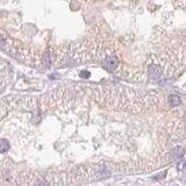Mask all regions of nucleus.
Wrapping results in <instances>:
<instances>
[{
	"instance_id": "7",
	"label": "nucleus",
	"mask_w": 186,
	"mask_h": 186,
	"mask_svg": "<svg viewBox=\"0 0 186 186\" xmlns=\"http://www.w3.org/2000/svg\"><path fill=\"white\" fill-rule=\"evenodd\" d=\"M185 164H186V160H185V162H183V163H180L179 165H178V169H179V170H183V169H184V166H185Z\"/></svg>"
},
{
	"instance_id": "5",
	"label": "nucleus",
	"mask_w": 186,
	"mask_h": 186,
	"mask_svg": "<svg viewBox=\"0 0 186 186\" xmlns=\"http://www.w3.org/2000/svg\"><path fill=\"white\" fill-rule=\"evenodd\" d=\"M9 149V143L6 140H0V153H6Z\"/></svg>"
},
{
	"instance_id": "1",
	"label": "nucleus",
	"mask_w": 186,
	"mask_h": 186,
	"mask_svg": "<svg viewBox=\"0 0 186 186\" xmlns=\"http://www.w3.org/2000/svg\"><path fill=\"white\" fill-rule=\"evenodd\" d=\"M148 74L153 81H160L163 79V69L157 64H151L148 67Z\"/></svg>"
},
{
	"instance_id": "2",
	"label": "nucleus",
	"mask_w": 186,
	"mask_h": 186,
	"mask_svg": "<svg viewBox=\"0 0 186 186\" xmlns=\"http://www.w3.org/2000/svg\"><path fill=\"white\" fill-rule=\"evenodd\" d=\"M119 65V60L115 56H107L106 60H104V67L107 71H114Z\"/></svg>"
},
{
	"instance_id": "4",
	"label": "nucleus",
	"mask_w": 186,
	"mask_h": 186,
	"mask_svg": "<svg viewBox=\"0 0 186 186\" xmlns=\"http://www.w3.org/2000/svg\"><path fill=\"white\" fill-rule=\"evenodd\" d=\"M173 158L174 160H180L183 156H184V149H181V148H176L174 150H173Z\"/></svg>"
},
{
	"instance_id": "3",
	"label": "nucleus",
	"mask_w": 186,
	"mask_h": 186,
	"mask_svg": "<svg viewBox=\"0 0 186 186\" xmlns=\"http://www.w3.org/2000/svg\"><path fill=\"white\" fill-rule=\"evenodd\" d=\"M169 105L171 107H176V106H179L180 104H181V99H180L179 95H177V94H171L170 97H169Z\"/></svg>"
},
{
	"instance_id": "6",
	"label": "nucleus",
	"mask_w": 186,
	"mask_h": 186,
	"mask_svg": "<svg viewBox=\"0 0 186 186\" xmlns=\"http://www.w3.org/2000/svg\"><path fill=\"white\" fill-rule=\"evenodd\" d=\"M80 76H81L83 78H88V76H90V72H87V71H83V72L80 73Z\"/></svg>"
}]
</instances>
